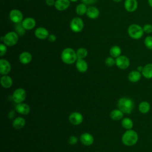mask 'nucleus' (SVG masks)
I'll return each mask as SVG.
<instances>
[{"label":"nucleus","mask_w":152,"mask_h":152,"mask_svg":"<svg viewBox=\"0 0 152 152\" xmlns=\"http://www.w3.org/2000/svg\"><path fill=\"white\" fill-rule=\"evenodd\" d=\"M78 59H84L88 55L87 50L84 48H80L76 51Z\"/></svg>","instance_id":"c756f323"},{"label":"nucleus","mask_w":152,"mask_h":152,"mask_svg":"<svg viewBox=\"0 0 152 152\" xmlns=\"http://www.w3.org/2000/svg\"><path fill=\"white\" fill-rule=\"evenodd\" d=\"M75 66L80 72H84L88 69V64L84 59H77L75 62Z\"/></svg>","instance_id":"aec40b11"},{"label":"nucleus","mask_w":152,"mask_h":152,"mask_svg":"<svg viewBox=\"0 0 152 152\" xmlns=\"http://www.w3.org/2000/svg\"><path fill=\"white\" fill-rule=\"evenodd\" d=\"M105 64L109 67L113 66L114 65H115V59H114V58L110 56V57H107L106 59H105Z\"/></svg>","instance_id":"473e14b6"},{"label":"nucleus","mask_w":152,"mask_h":152,"mask_svg":"<svg viewBox=\"0 0 152 152\" xmlns=\"http://www.w3.org/2000/svg\"><path fill=\"white\" fill-rule=\"evenodd\" d=\"M11 69V66L8 61L5 59H0V73L2 75H7Z\"/></svg>","instance_id":"9b49d317"},{"label":"nucleus","mask_w":152,"mask_h":152,"mask_svg":"<svg viewBox=\"0 0 152 152\" xmlns=\"http://www.w3.org/2000/svg\"><path fill=\"white\" fill-rule=\"evenodd\" d=\"M78 142V138L75 136H71L68 139V142L70 145H74Z\"/></svg>","instance_id":"c9c22d12"},{"label":"nucleus","mask_w":152,"mask_h":152,"mask_svg":"<svg viewBox=\"0 0 152 152\" xmlns=\"http://www.w3.org/2000/svg\"><path fill=\"white\" fill-rule=\"evenodd\" d=\"M32 60V55L31 54L27 52L24 51L21 52L19 55V61L23 64H28Z\"/></svg>","instance_id":"6ab92c4d"},{"label":"nucleus","mask_w":152,"mask_h":152,"mask_svg":"<svg viewBox=\"0 0 152 152\" xmlns=\"http://www.w3.org/2000/svg\"><path fill=\"white\" fill-rule=\"evenodd\" d=\"M124 113L120 109H114L110 113V117L114 121H119L123 118Z\"/></svg>","instance_id":"393cba45"},{"label":"nucleus","mask_w":152,"mask_h":152,"mask_svg":"<svg viewBox=\"0 0 152 152\" xmlns=\"http://www.w3.org/2000/svg\"><path fill=\"white\" fill-rule=\"evenodd\" d=\"M15 110L20 114L21 115H27L30 110V106L24 103H18L15 106Z\"/></svg>","instance_id":"a211bd4d"},{"label":"nucleus","mask_w":152,"mask_h":152,"mask_svg":"<svg viewBox=\"0 0 152 152\" xmlns=\"http://www.w3.org/2000/svg\"><path fill=\"white\" fill-rule=\"evenodd\" d=\"M69 121L74 125H78L82 123L83 121V116L82 114L78 112H74L69 116Z\"/></svg>","instance_id":"9d476101"},{"label":"nucleus","mask_w":152,"mask_h":152,"mask_svg":"<svg viewBox=\"0 0 152 152\" xmlns=\"http://www.w3.org/2000/svg\"><path fill=\"white\" fill-rule=\"evenodd\" d=\"M61 58L64 63L68 65L75 63L78 59L76 52L71 48H66L62 51Z\"/></svg>","instance_id":"7ed1b4c3"},{"label":"nucleus","mask_w":152,"mask_h":152,"mask_svg":"<svg viewBox=\"0 0 152 152\" xmlns=\"http://www.w3.org/2000/svg\"><path fill=\"white\" fill-rule=\"evenodd\" d=\"M26 124V120L22 117H17L12 122V126L15 129H19L23 128Z\"/></svg>","instance_id":"b1692460"},{"label":"nucleus","mask_w":152,"mask_h":152,"mask_svg":"<svg viewBox=\"0 0 152 152\" xmlns=\"http://www.w3.org/2000/svg\"><path fill=\"white\" fill-rule=\"evenodd\" d=\"M122 127L127 130L131 129L133 127V122L129 118H124L121 122Z\"/></svg>","instance_id":"c85d7f7f"},{"label":"nucleus","mask_w":152,"mask_h":152,"mask_svg":"<svg viewBox=\"0 0 152 152\" xmlns=\"http://www.w3.org/2000/svg\"><path fill=\"white\" fill-rule=\"evenodd\" d=\"M115 65L121 69L128 68L130 65L129 58L125 55H120L115 59Z\"/></svg>","instance_id":"1a4fd4ad"},{"label":"nucleus","mask_w":152,"mask_h":152,"mask_svg":"<svg viewBox=\"0 0 152 152\" xmlns=\"http://www.w3.org/2000/svg\"><path fill=\"white\" fill-rule=\"evenodd\" d=\"M121 53H122V50L121 48L117 45H114L112 46L109 50V53L110 56L114 58H116L120 55H121Z\"/></svg>","instance_id":"bb28decb"},{"label":"nucleus","mask_w":152,"mask_h":152,"mask_svg":"<svg viewBox=\"0 0 152 152\" xmlns=\"http://www.w3.org/2000/svg\"><path fill=\"white\" fill-rule=\"evenodd\" d=\"M124 5L126 11L133 12L138 8V1L137 0H125Z\"/></svg>","instance_id":"4468645a"},{"label":"nucleus","mask_w":152,"mask_h":152,"mask_svg":"<svg viewBox=\"0 0 152 152\" xmlns=\"http://www.w3.org/2000/svg\"><path fill=\"white\" fill-rule=\"evenodd\" d=\"M141 74L147 79L152 78V63L147 64L143 66Z\"/></svg>","instance_id":"412c9836"},{"label":"nucleus","mask_w":152,"mask_h":152,"mask_svg":"<svg viewBox=\"0 0 152 152\" xmlns=\"http://www.w3.org/2000/svg\"><path fill=\"white\" fill-rule=\"evenodd\" d=\"M9 18L14 24L21 23L24 19L23 13L18 9L11 10L9 13Z\"/></svg>","instance_id":"6e6552de"},{"label":"nucleus","mask_w":152,"mask_h":152,"mask_svg":"<svg viewBox=\"0 0 152 152\" xmlns=\"http://www.w3.org/2000/svg\"><path fill=\"white\" fill-rule=\"evenodd\" d=\"M86 15L90 19L94 20L99 17L100 11L97 7L94 6H90L87 8Z\"/></svg>","instance_id":"f3484780"},{"label":"nucleus","mask_w":152,"mask_h":152,"mask_svg":"<svg viewBox=\"0 0 152 152\" xmlns=\"http://www.w3.org/2000/svg\"><path fill=\"white\" fill-rule=\"evenodd\" d=\"M97 0H81V2L87 5H92L95 4Z\"/></svg>","instance_id":"e433bc0d"},{"label":"nucleus","mask_w":152,"mask_h":152,"mask_svg":"<svg viewBox=\"0 0 152 152\" xmlns=\"http://www.w3.org/2000/svg\"><path fill=\"white\" fill-rule=\"evenodd\" d=\"M45 3L48 6L52 7L55 5V0H45Z\"/></svg>","instance_id":"58836bf2"},{"label":"nucleus","mask_w":152,"mask_h":152,"mask_svg":"<svg viewBox=\"0 0 152 152\" xmlns=\"http://www.w3.org/2000/svg\"><path fill=\"white\" fill-rule=\"evenodd\" d=\"M84 21L78 17H74L70 21L69 28L74 33H80L84 28Z\"/></svg>","instance_id":"423d86ee"},{"label":"nucleus","mask_w":152,"mask_h":152,"mask_svg":"<svg viewBox=\"0 0 152 152\" xmlns=\"http://www.w3.org/2000/svg\"><path fill=\"white\" fill-rule=\"evenodd\" d=\"M35 36L40 40H45L47 39L49 35V31L43 27H39L34 30Z\"/></svg>","instance_id":"f8f14e48"},{"label":"nucleus","mask_w":152,"mask_h":152,"mask_svg":"<svg viewBox=\"0 0 152 152\" xmlns=\"http://www.w3.org/2000/svg\"><path fill=\"white\" fill-rule=\"evenodd\" d=\"M112 1H114V2H120L122 1L123 0H112Z\"/></svg>","instance_id":"79ce46f5"},{"label":"nucleus","mask_w":152,"mask_h":152,"mask_svg":"<svg viewBox=\"0 0 152 152\" xmlns=\"http://www.w3.org/2000/svg\"><path fill=\"white\" fill-rule=\"evenodd\" d=\"M87 8L88 7H87V5L81 2V4H79L77 5L75 8V12L78 15H84V14H86Z\"/></svg>","instance_id":"cd10ccee"},{"label":"nucleus","mask_w":152,"mask_h":152,"mask_svg":"<svg viewBox=\"0 0 152 152\" xmlns=\"http://www.w3.org/2000/svg\"><path fill=\"white\" fill-rule=\"evenodd\" d=\"M80 140L81 143L86 146L91 145L94 142L93 136L91 134L88 132H84L80 136Z\"/></svg>","instance_id":"2eb2a0df"},{"label":"nucleus","mask_w":152,"mask_h":152,"mask_svg":"<svg viewBox=\"0 0 152 152\" xmlns=\"http://www.w3.org/2000/svg\"><path fill=\"white\" fill-rule=\"evenodd\" d=\"M48 39L50 42L53 43L56 40V36L54 34H50L49 35Z\"/></svg>","instance_id":"4c0bfd02"},{"label":"nucleus","mask_w":152,"mask_h":152,"mask_svg":"<svg viewBox=\"0 0 152 152\" xmlns=\"http://www.w3.org/2000/svg\"><path fill=\"white\" fill-rule=\"evenodd\" d=\"M138 110L141 113H147L150 110V103L147 101H142L138 105Z\"/></svg>","instance_id":"a878e982"},{"label":"nucleus","mask_w":152,"mask_h":152,"mask_svg":"<svg viewBox=\"0 0 152 152\" xmlns=\"http://www.w3.org/2000/svg\"><path fill=\"white\" fill-rule=\"evenodd\" d=\"M19 36L15 31L7 33L3 36V43L7 46H13L16 45L19 39Z\"/></svg>","instance_id":"39448f33"},{"label":"nucleus","mask_w":152,"mask_h":152,"mask_svg":"<svg viewBox=\"0 0 152 152\" xmlns=\"http://www.w3.org/2000/svg\"><path fill=\"white\" fill-rule=\"evenodd\" d=\"M71 2H77L78 0H69Z\"/></svg>","instance_id":"37998d69"},{"label":"nucleus","mask_w":152,"mask_h":152,"mask_svg":"<svg viewBox=\"0 0 152 152\" xmlns=\"http://www.w3.org/2000/svg\"><path fill=\"white\" fill-rule=\"evenodd\" d=\"M138 140L137 132L133 129H128L126 131L122 136V142L126 146H133Z\"/></svg>","instance_id":"f257e3e1"},{"label":"nucleus","mask_w":152,"mask_h":152,"mask_svg":"<svg viewBox=\"0 0 152 152\" xmlns=\"http://www.w3.org/2000/svg\"><path fill=\"white\" fill-rule=\"evenodd\" d=\"M148 2V5L152 8V0H147Z\"/></svg>","instance_id":"a19ab883"},{"label":"nucleus","mask_w":152,"mask_h":152,"mask_svg":"<svg viewBox=\"0 0 152 152\" xmlns=\"http://www.w3.org/2000/svg\"><path fill=\"white\" fill-rule=\"evenodd\" d=\"M145 46L150 50H152V36H147L144 40Z\"/></svg>","instance_id":"2f4dec72"},{"label":"nucleus","mask_w":152,"mask_h":152,"mask_svg":"<svg viewBox=\"0 0 152 152\" xmlns=\"http://www.w3.org/2000/svg\"><path fill=\"white\" fill-rule=\"evenodd\" d=\"M26 97V91L22 88H17L12 93V99L17 104L22 103Z\"/></svg>","instance_id":"0eeeda50"},{"label":"nucleus","mask_w":152,"mask_h":152,"mask_svg":"<svg viewBox=\"0 0 152 152\" xmlns=\"http://www.w3.org/2000/svg\"><path fill=\"white\" fill-rule=\"evenodd\" d=\"M118 107L124 113L130 114L134 109V103L129 97H121L118 102Z\"/></svg>","instance_id":"f03ea898"},{"label":"nucleus","mask_w":152,"mask_h":152,"mask_svg":"<svg viewBox=\"0 0 152 152\" xmlns=\"http://www.w3.org/2000/svg\"><path fill=\"white\" fill-rule=\"evenodd\" d=\"M14 29L15 31L18 34V36H23L24 34H25L26 31V30L22 26L21 23L15 24Z\"/></svg>","instance_id":"7c9ffc66"},{"label":"nucleus","mask_w":152,"mask_h":152,"mask_svg":"<svg viewBox=\"0 0 152 152\" xmlns=\"http://www.w3.org/2000/svg\"><path fill=\"white\" fill-rule=\"evenodd\" d=\"M7 45L4 43H1L0 45V56H3L5 55L7 52Z\"/></svg>","instance_id":"f704fd0d"},{"label":"nucleus","mask_w":152,"mask_h":152,"mask_svg":"<svg viewBox=\"0 0 152 152\" xmlns=\"http://www.w3.org/2000/svg\"><path fill=\"white\" fill-rule=\"evenodd\" d=\"M144 32L146 34H150L152 33V24H145L142 27Z\"/></svg>","instance_id":"72a5a7b5"},{"label":"nucleus","mask_w":152,"mask_h":152,"mask_svg":"<svg viewBox=\"0 0 152 152\" xmlns=\"http://www.w3.org/2000/svg\"><path fill=\"white\" fill-rule=\"evenodd\" d=\"M13 81L11 77L8 75H3L1 78V84L5 88H8L12 85Z\"/></svg>","instance_id":"5701e85b"},{"label":"nucleus","mask_w":152,"mask_h":152,"mask_svg":"<svg viewBox=\"0 0 152 152\" xmlns=\"http://www.w3.org/2000/svg\"><path fill=\"white\" fill-rule=\"evenodd\" d=\"M127 31L129 36L134 40L140 39L143 36L144 33L142 27L135 23L129 26Z\"/></svg>","instance_id":"20e7f679"},{"label":"nucleus","mask_w":152,"mask_h":152,"mask_svg":"<svg viewBox=\"0 0 152 152\" xmlns=\"http://www.w3.org/2000/svg\"><path fill=\"white\" fill-rule=\"evenodd\" d=\"M141 73L137 70L132 71L129 73L128 75V78L129 81L132 83H137L140 80L141 78Z\"/></svg>","instance_id":"4be33fe9"},{"label":"nucleus","mask_w":152,"mask_h":152,"mask_svg":"<svg viewBox=\"0 0 152 152\" xmlns=\"http://www.w3.org/2000/svg\"><path fill=\"white\" fill-rule=\"evenodd\" d=\"M142 69H143V66H138L137 67V71H139V72H140L141 73V72H142Z\"/></svg>","instance_id":"ea45409f"},{"label":"nucleus","mask_w":152,"mask_h":152,"mask_svg":"<svg viewBox=\"0 0 152 152\" xmlns=\"http://www.w3.org/2000/svg\"><path fill=\"white\" fill-rule=\"evenodd\" d=\"M70 3L69 0H55L54 7L58 11H63L68 8Z\"/></svg>","instance_id":"dca6fc26"},{"label":"nucleus","mask_w":152,"mask_h":152,"mask_svg":"<svg viewBox=\"0 0 152 152\" xmlns=\"http://www.w3.org/2000/svg\"><path fill=\"white\" fill-rule=\"evenodd\" d=\"M21 24L26 30H31L35 27L36 22L33 17H26L23 19Z\"/></svg>","instance_id":"ddd939ff"}]
</instances>
